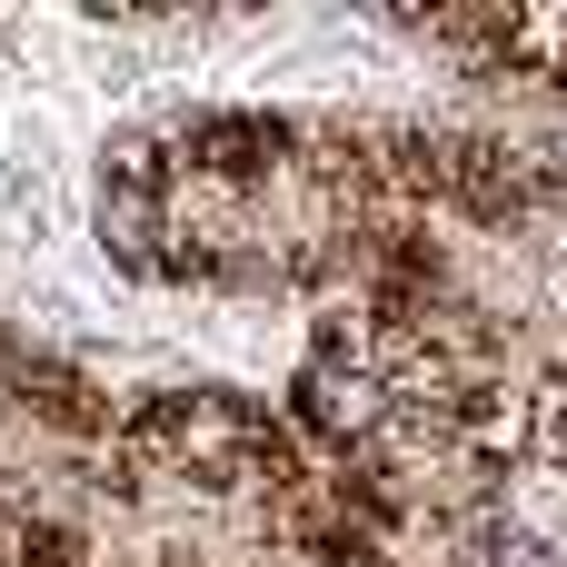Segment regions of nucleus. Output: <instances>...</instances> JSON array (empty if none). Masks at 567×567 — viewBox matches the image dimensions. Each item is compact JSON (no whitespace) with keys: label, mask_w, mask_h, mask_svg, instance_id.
Instances as JSON below:
<instances>
[{"label":"nucleus","mask_w":567,"mask_h":567,"mask_svg":"<svg viewBox=\"0 0 567 567\" xmlns=\"http://www.w3.org/2000/svg\"><path fill=\"white\" fill-rule=\"evenodd\" d=\"M389 429V379L359 349H309L289 379V439L309 458H369V439Z\"/></svg>","instance_id":"f257e3e1"},{"label":"nucleus","mask_w":567,"mask_h":567,"mask_svg":"<svg viewBox=\"0 0 567 567\" xmlns=\"http://www.w3.org/2000/svg\"><path fill=\"white\" fill-rule=\"evenodd\" d=\"M100 259L169 279V179H100Z\"/></svg>","instance_id":"f03ea898"}]
</instances>
